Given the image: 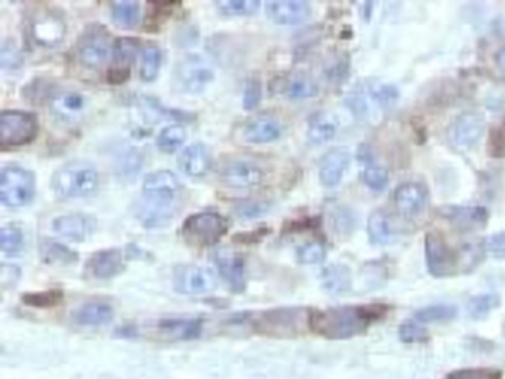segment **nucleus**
<instances>
[{"instance_id":"nucleus-1","label":"nucleus","mask_w":505,"mask_h":379,"mask_svg":"<svg viewBox=\"0 0 505 379\" xmlns=\"http://www.w3.org/2000/svg\"><path fill=\"white\" fill-rule=\"evenodd\" d=\"M387 307L381 304L347 305L311 312L310 326L314 332L329 339H348L365 330L384 316Z\"/></svg>"},{"instance_id":"nucleus-2","label":"nucleus","mask_w":505,"mask_h":379,"mask_svg":"<svg viewBox=\"0 0 505 379\" xmlns=\"http://www.w3.org/2000/svg\"><path fill=\"white\" fill-rule=\"evenodd\" d=\"M483 245H465L461 249H451L443 240L442 234L430 231L426 238L427 267L436 277H451L470 273L482 263Z\"/></svg>"},{"instance_id":"nucleus-3","label":"nucleus","mask_w":505,"mask_h":379,"mask_svg":"<svg viewBox=\"0 0 505 379\" xmlns=\"http://www.w3.org/2000/svg\"><path fill=\"white\" fill-rule=\"evenodd\" d=\"M98 172L86 162H73L59 167L52 176V188L59 196L85 197L98 187Z\"/></svg>"},{"instance_id":"nucleus-4","label":"nucleus","mask_w":505,"mask_h":379,"mask_svg":"<svg viewBox=\"0 0 505 379\" xmlns=\"http://www.w3.org/2000/svg\"><path fill=\"white\" fill-rule=\"evenodd\" d=\"M34 176L24 167H5L0 174V201L11 208H20L32 201L34 194Z\"/></svg>"},{"instance_id":"nucleus-5","label":"nucleus","mask_w":505,"mask_h":379,"mask_svg":"<svg viewBox=\"0 0 505 379\" xmlns=\"http://www.w3.org/2000/svg\"><path fill=\"white\" fill-rule=\"evenodd\" d=\"M226 218L215 212H199L188 217L183 225V236L190 245L213 246L227 233Z\"/></svg>"},{"instance_id":"nucleus-6","label":"nucleus","mask_w":505,"mask_h":379,"mask_svg":"<svg viewBox=\"0 0 505 379\" xmlns=\"http://www.w3.org/2000/svg\"><path fill=\"white\" fill-rule=\"evenodd\" d=\"M310 320L311 314L307 310L282 309L261 312L258 320H255V325L261 332L288 337L304 330L305 325H310Z\"/></svg>"},{"instance_id":"nucleus-7","label":"nucleus","mask_w":505,"mask_h":379,"mask_svg":"<svg viewBox=\"0 0 505 379\" xmlns=\"http://www.w3.org/2000/svg\"><path fill=\"white\" fill-rule=\"evenodd\" d=\"M38 134V121L24 112H4L0 114V144L18 147L33 141Z\"/></svg>"},{"instance_id":"nucleus-8","label":"nucleus","mask_w":505,"mask_h":379,"mask_svg":"<svg viewBox=\"0 0 505 379\" xmlns=\"http://www.w3.org/2000/svg\"><path fill=\"white\" fill-rule=\"evenodd\" d=\"M112 50V39L109 30L103 25H91L80 36L77 43V54L82 63L89 68H100L109 59Z\"/></svg>"},{"instance_id":"nucleus-9","label":"nucleus","mask_w":505,"mask_h":379,"mask_svg":"<svg viewBox=\"0 0 505 379\" xmlns=\"http://www.w3.org/2000/svg\"><path fill=\"white\" fill-rule=\"evenodd\" d=\"M174 79L180 91L197 94L212 82L213 70L201 57H188L176 66Z\"/></svg>"},{"instance_id":"nucleus-10","label":"nucleus","mask_w":505,"mask_h":379,"mask_svg":"<svg viewBox=\"0 0 505 379\" xmlns=\"http://www.w3.org/2000/svg\"><path fill=\"white\" fill-rule=\"evenodd\" d=\"M483 132L484 119L481 113L467 112L456 117L447 135L454 146L472 149L481 141Z\"/></svg>"},{"instance_id":"nucleus-11","label":"nucleus","mask_w":505,"mask_h":379,"mask_svg":"<svg viewBox=\"0 0 505 379\" xmlns=\"http://www.w3.org/2000/svg\"><path fill=\"white\" fill-rule=\"evenodd\" d=\"M220 176L231 187L249 188L263 183L266 174L257 163L236 158L224 163Z\"/></svg>"},{"instance_id":"nucleus-12","label":"nucleus","mask_w":505,"mask_h":379,"mask_svg":"<svg viewBox=\"0 0 505 379\" xmlns=\"http://www.w3.org/2000/svg\"><path fill=\"white\" fill-rule=\"evenodd\" d=\"M142 190L149 201L174 204L178 193L181 192V183L171 171H158L146 176Z\"/></svg>"},{"instance_id":"nucleus-13","label":"nucleus","mask_w":505,"mask_h":379,"mask_svg":"<svg viewBox=\"0 0 505 379\" xmlns=\"http://www.w3.org/2000/svg\"><path fill=\"white\" fill-rule=\"evenodd\" d=\"M176 288L181 293L197 295L215 289V277L205 267L183 266L176 273Z\"/></svg>"},{"instance_id":"nucleus-14","label":"nucleus","mask_w":505,"mask_h":379,"mask_svg":"<svg viewBox=\"0 0 505 379\" xmlns=\"http://www.w3.org/2000/svg\"><path fill=\"white\" fill-rule=\"evenodd\" d=\"M215 264L222 280L233 292H242L247 286L245 261L233 250L220 249L215 252Z\"/></svg>"},{"instance_id":"nucleus-15","label":"nucleus","mask_w":505,"mask_h":379,"mask_svg":"<svg viewBox=\"0 0 505 379\" xmlns=\"http://www.w3.org/2000/svg\"><path fill=\"white\" fill-rule=\"evenodd\" d=\"M138 48L140 45L137 41L131 38H122L114 43L113 64L107 75L110 84L121 85L128 80L131 68L138 54Z\"/></svg>"},{"instance_id":"nucleus-16","label":"nucleus","mask_w":505,"mask_h":379,"mask_svg":"<svg viewBox=\"0 0 505 379\" xmlns=\"http://www.w3.org/2000/svg\"><path fill=\"white\" fill-rule=\"evenodd\" d=\"M34 42L42 46L59 45L66 34V23L59 14L45 11L34 18L32 25Z\"/></svg>"},{"instance_id":"nucleus-17","label":"nucleus","mask_w":505,"mask_h":379,"mask_svg":"<svg viewBox=\"0 0 505 379\" xmlns=\"http://www.w3.org/2000/svg\"><path fill=\"white\" fill-rule=\"evenodd\" d=\"M310 5L304 0H273L266 4V13L277 24H297L310 15Z\"/></svg>"},{"instance_id":"nucleus-18","label":"nucleus","mask_w":505,"mask_h":379,"mask_svg":"<svg viewBox=\"0 0 505 379\" xmlns=\"http://www.w3.org/2000/svg\"><path fill=\"white\" fill-rule=\"evenodd\" d=\"M440 215L463 231L483 229L489 218L483 206H446L440 209Z\"/></svg>"},{"instance_id":"nucleus-19","label":"nucleus","mask_w":505,"mask_h":379,"mask_svg":"<svg viewBox=\"0 0 505 379\" xmlns=\"http://www.w3.org/2000/svg\"><path fill=\"white\" fill-rule=\"evenodd\" d=\"M95 222L84 213H68L55 218L52 229L55 233L68 239L71 242H84L91 236Z\"/></svg>"},{"instance_id":"nucleus-20","label":"nucleus","mask_w":505,"mask_h":379,"mask_svg":"<svg viewBox=\"0 0 505 379\" xmlns=\"http://www.w3.org/2000/svg\"><path fill=\"white\" fill-rule=\"evenodd\" d=\"M350 151L347 149H334L325 158H321L319 176L325 187H337L344 174L350 167Z\"/></svg>"},{"instance_id":"nucleus-21","label":"nucleus","mask_w":505,"mask_h":379,"mask_svg":"<svg viewBox=\"0 0 505 379\" xmlns=\"http://www.w3.org/2000/svg\"><path fill=\"white\" fill-rule=\"evenodd\" d=\"M125 267V257L121 249H105L92 255L88 270L96 279H110Z\"/></svg>"},{"instance_id":"nucleus-22","label":"nucleus","mask_w":505,"mask_h":379,"mask_svg":"<svg viewBox=\"0 0 505 379\" xmlns=\"http://www.w3.org/2000/svg\"><path fill=\"white\" fill-rule=\"evenodd\" d=\"M178 167L188 176H203L211 169V155L203 144H192L178 156Z\"/></svg>"},{"instance_id":"nucleus-23","label":"nucleus","mask_w":505,"mask_h":379,"mask_svg":"<svg viewBox=\"0 0 505 379\" xmlns=\"http://www.w3.org/2000/svg\"><path fill=\"white\" fill-rule=\"evenodd\" d=\"M396 206L405 217H415L422 212L427 203L426 190L417 183L401 184L394 193Z\"/></svg>"},{"instance_id":"nucleus-24","label":"nucleus","mask_w":505,"mask_h":379,"mask_svg":"<svg viewBox=\"0 0 505 379\" xmlns=\"http://www.w3.org/2000/svg\"><path fill=\"white\" fill-rule=\"evenodd\" d=\"M243 134L248 141L263 144V142L275 141L282 135V126L273 117H255L248 123Z\"/></svg>"},{"instance_id":"nucleus-25","label":"nucleus","mask_w":505,"mask_h":379,"mask_svg":"<svg viewBox=\"0 0 505 379\" xmlns=\"http://www.w3.org/2000/svg\"><path fill=\"white\" fill-rule=\"evenodd\" d=\"M199 319H165L156 325V329L171 339H192L202 332Z\"/></svg>"},{"instance_id":"nucleus-26","label":"nucleus","mask_w":505,"mask_h":379,"mask_svg":"<svg viewBox=\"0 0 505 379\" xmlns=\"http://www.w3.org/2000/svg\"><path fill=\"white\" fill-rule=\"evenodd\" d=\"M73 317H75L76 323H79V325L101 326L112 321L113 309L104 301H91L76 310Z\"/></svg>"},{"instance_id":"nucleus-27","label":"nucleus","mask_w":505,"mask_h":379,"mask_svg":"<svg viewBox=\"0 0 505 379\" xmlns=\"http://www.w3.org/2000/svg\"><path fill=\"white\" fill-rule=\"evenodd\" d=\"M338 122L329 113H318L309 125V140L313 144H325L337 135Z\"/></svg>"},{"instance_id":"nucleus-28","label":"nucleus","mask_w":505,"mask_h":379,"mask_svg":"<svg viewBox=\"0 0 505 379\" xmlns=\"http://www.w3.org/2000/svg\"><path fill=\"white\" fill-rule=\"evenodd\" d=\"M321 286L330 293H343L351 286L350 270L343 264H334L321 271Z\"/></svg>"},{"instance_id":"nucleus-29","label":"nucleus","mask_w":505,"mask_h":379,"mask_svg":"<svg viewBox=\"0 0 505 379\" xmlns=\"http://www.w3.org/2000/svg\"><path fill=\"white\" fill-rule=\"evenodd\" d=\"M367 234L374 245H389L392 242V229L387 213L375 211L367 220Z\"/></svg>"},{"instance_id":"nucleus-30","label":"nucleus","mask_w":505,"mask_h":379,"mask_svg":"<svg viewBox=\"0 0 505 379\" xmlns=\"http://www.w3.org/2000/svg\"><path fill=\"white\" fill-rule=\"evenodd\" d=\"M112 8V17L117 25H121L123 29H134L135 25L140 22L141 11H140V4L132 2V0H119L110 5Z\"/></svg>"},{"instance_id":"nucleus-31","label":"nucleus","mask_w":505,"mask_h":379,"mask_svg":"<svg viewBox=\"0 0 505 379\" xmlns=\"http://www.w3.org/2000/svg\"><path fill=\"white\" fill-rule=\"evenodd\" d=\"M41 257L43 263L59 264V266H68L77 261V254L68 249V246L63 243L55 242V240H43L41 243Z\"/></svg>"},{"instance_id":"nucleus-32","label":"nucleus","mask_w":505,"mask_h":379,"mask_svg":"<svg viewBox=\"0 0 505 379\" xmlns=\"http://www.w3.org/2000/svg\"><path fill=\"white\" fill-rule=\"evenodd\" d=\"M455 305L451 304H436L428 305L424 309L418 310L415 312V320L418 323H443V321H449L456 316Z\"/></svg>"},{"instance_id":"nucleus-33","label":"nucleus","mask_w":505,"mask_h":379,"mask_svg":"<svg viewBox=\"0 0 505 379\" xmlns=\"http://www.w3.org/2000/svg\"><path fill=\"white\" fill-rule=\"evenodd\" d=\"M319 86L310 76L295 75L286 84V94L293 100H304L311 98L318 94Z\"/></svg>"},{"instance_id":"nucleus-34","label":"nucleus","mask_w":505,"mask_h":379,"mask_svg":"<svg viewBox=\"0 0 505 379\" xmlns=\"http://www.w3.org/2000/svg\"><path fill=\"white\" fill-rule=\"evenodd\" d=\"M160 64H162V52H160L159 46L153 45V43L147 45L142 52L141 71H140L141 79L146 82H153L159 75Z\"/></svg>"},{"instance_id":"nucleus-35","label":"nucleus","mask_w":505,"mask_h":379,"mask_svg":"<svg viewBox=\"0 0 505 379\" xmlns=\"http://www.w3.org/2000/svg\"><path fill=\"white\" fill-rule=\"evenodd\" d=\"M500 305V296L495 293H483L468 301L467 311L474 320H482L488 317Z\"/></svg>"},{"instance_id":"nucleus-36","label":"nucleus","mask_w":505,"mask_h":379,"mask_svg":"<svg viewBox=\"0 0 505 379\" xmlns=\"http://www.w3.org/2000/svg\"><path fill=\"white\" fill-rule=\"evenodd\" d=\"M184 141H185V130L181 125L167 126L165 130L160 131V134L156 140L159 150L165 151V153L178 150Z\"/></svg>"},{"instance_id":"nucleus-37","label":"nucleus","mask_w":505,"mask_h":379,"mask_svg":"<svg viewBox=\"0 0 505 379\" xmlns=\"http://www.w3.org/2000/svg\"><path fill=\"white\" fill-rule=\"evenodd\" d=\"M220 13L226 15H251L258 11V0H220L215 4Z\"/></svg>"},{"instance_id":"nucleus-38","label":"nucleus","mask_w":505,"mask_h":379,"mask_svg":"<svg viewBox=\"0 0 505 379\" xmlns=\"http://www.w3.org/2000/svg\"><path fill=\"white\" fill-rule=\"evenodd\" d=\"M85 98L77 92H68L57 96L54 101L55 112L61 116H73L84 109Z\"/></svg>"},{"instance_id":"nucleus-39","label":"nucleus","mask_w":505,"mask_h":379,"mask_svg":"<svg viewBox=\"0 0 505 379\" xmlns=\"http://www.w3.org/2000/svg\"><path fill=\"white\" fill-rule=\"evenodd\" d=\"M24 245V236L22 230L15 225H5L0 231V248L6 254H15L18 250H22Z\"/></svg>"},{"instance_id":"nucleus-40","label":"nucleus","mask_w":505,"mask_h":379,"mask_svg":"<svg viewBox=\"0 0 505 379\" xmlns=\"http://www.w3.org/2000/svg\"><path fill=\"white\" fill-rule=\"evenodd\" d=\"M362 178L374 192H383L389 185V171L385 167H367L362 174Z\"/></svg>"},{"instance_id":"nucleus-41","label":"nucleus","mask_w":505,"mask_h":379,"mask_svg":"<svg viewBox=\"0 0 505 379\" xmlns=\"http://www.w3.org/2000/svg\"><path fill=\"white\" fill-rule=\"evenodd\" d=\"M270 209V204L266 202H240L234 206V213L236 217L242 220H252V218L261 217Z\"/></svg>"},{"instance_id":"nucleus-42","label":"nucleus","mask_w":505,"mask_h":379,"mask_svg":"<svg viewBox=\"0 0 505 379\" xmlns=\"http://www.w3.org/2000/svg\"><path fill=\"white\" fill-rule=\"evenodd\" d=\"M325 257V246L319 242L305 243L298 249V259L302 264H319Z\"/></svg>"},{"instance_id":"nucleus-43","label":"nucleus","mask_w":505,"mask_h":379,"mask_svg":"<svg viewBox=\"0 0 505 379\" xmlns=\"http://www.w3.org/2000/svg\"><path fill=\"white\" fill-rule=\"evenodd\" d=\"M399 337H401V341L413 344V342L427 341L428 332L418 321H405L399 328Z\"/></svg>"},{"instance_id":"nucleus-44","label":"nucleus","mask_w":505,"mask_h":379,"mask_svg":"<svg viewBox=\"0 0 505 379\" xmlns=\"http://www.w3.org/2000/svg\"><path fill=\"white\" fill-rule=\"evenodd\" d=\"M484 254L493 258H505V231L489 236L483 242Z\"/></svg>"},{"instance_id":"nucleus-45","label":"nucleus","mask_w":505,"mask_h":379,"mask_svg":"<svg viewBox=\"0 0 505 379\" xmlns=\"http://www.w3.org/2000/svg\"><path fill=\"white\" fill-rule=\"evenodd\" d=\"M261 94H263V91H261L259 80H249L247 84V88H245V92H243V105H245V109H255V107L259 104V101H261Z\"/></svg>"},{"instance_id":"nucleus-46","label":"nucleus","mask_w":505,"mask_h":379,"mask_svg":"<svg viewBox=\"0 0 505 379\" xmlns=\"http://www.w3.org/2000/svg\"><path fill=\"white\" fill-rule=\"evenodd\" d=\"M0 63L4 68H15L22 66L23 57L22 52L13 45V43H5L0 52Z\"/></svg>"},{"instance_id":"nucleus-47","label":"nucleus","mask_w":505,"mask_h":379,"mask_svg":"<svg viewBox=\"0 0 505 379\" xmlns=\"http://www.w3.org/2000/svg\"><path fill=\"white\" fill-rule=\"evenodd\" d=\"M356 220L355 215L347 211V209L339 208L334 212V225L335 229L341 231V233H348L351 230L355 229Z\"/></svg>"},{"instance_id":"nucleus-48","label":"nucleus","mask_w":505,"mask_h":379,"mask_svg":"<svg viewBox=\"0 0 505 379\" xmlns=\"http://www.w3.org/2000/svg\"><path fill=\"white\" fill-rule=\"evenodd\" d=\"M491 153L498 158L505 156V119L495 128L491 135Z\"/></svg>"},{"instance_id":"nucleus-49","label":"nucleus","mask_w":505,"mask_h":379,"mask_svg":"<svg viewBox=\"0 0 505 379\" xmlns=\"http://www.w3.org/2000/svg\"><path fill=\"white\" fill-rule=\"evenodd\" d=\"M376 101L383 105H392L399 98V91L392 85H383L374 91Z\"/></svg>"},{"instance_id":"nucleus-50","label":"nucleus","mask_w":505,"mask_h":379,"mask_svg":"<svg viewBox=\"0 0 505 379\" xmlns=\"http://www.w3.org/2000/svg\"><path fill=\"white\" fill-rule=\"evenodd\" d=\"M61 300L59 292H48V293H39V295H25L24 301L32 305H52L57 301Z\"/></svg>"},{"instance_id":"nucleus-51","label":"nucleus","mask_w":505,"mask_h":379,"mask_svg":"<svg viewBox=\"0 0 505 379\" xmlns=\"http://www.w3.org/2000/svg\"><path fill=\"white\" fill-rule=\"evenodd\" d=\"M446 379H500V376L489 371H464Z\"/></svg>"},{"instance_id":"nucleus-52","label":"nucleus","mask_w":505,"mask_h":379,"mask_svg":"<svg viewBox=\"0 0 505 379\" xmlns=\"http://www.w3.org/2000/svg\"><path fill=\"white\" fill-rule=\"evenodd\" d=\"M347 103H348V105H350V109L353 110L356 114H359V116H362V114H365V113H366V103H365L364 98H362V96L360 95H357V94H353V95L348 98V101H347Z\"/></svg>"},{"instance_id":"nucleus-53","label":"nucleus","mask_w":505,"mask_h":379,"mask_svg":"<svg viewBox=\"0 0 505 379\" xmlns=\"http://www.w3.org/2000/svg\"><path fill=\"white\" fill-rule=\"evenodd\" d=\"M495 59H497L498 68H500V71H501L502 76L505 77V48L498 52Z\"/></svg>"}]
</instances>
